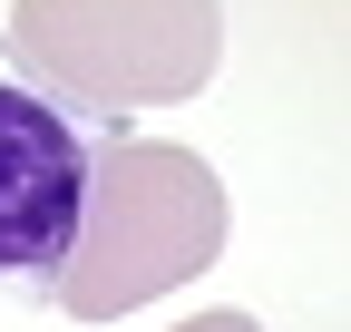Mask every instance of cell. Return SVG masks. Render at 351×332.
I'll use <instances>...</instances> for the list:
<instances>
[{"label":"cell","instance_id":"cell-1","mask_svg":"<svg viewBox=\"0 0 351 332\" xmlns=\"http://www.w3.org/2000/svg\"><path fill=\"white\" fill-rule=\"evenodd\" d=\"M225 254V186L195 147H156V137H108L88 156V215L78 244L49 264V303L78 322L137 313L166 283H195Z\"/></svg>","mask_w":351,"mask_h":332},{"label":"cell","instance_id":"cell-2","mask_svg":"<svg viewBox=\"0 0 351 332\" xmlns=\"http://www.w3.org/2000/svg\"><path fill=\"white\" fill-rule=\"evenodd\" d=\"M10 49L39 88L127 117L195 98L215 78L225 20L215 0H10Z\"/></svg>","mask_w":351,"mask_h":332},{"label":"cell","instance_id":"cell-3","mask_svg":"<svg viewBox=\"0 0 351 332\" xmlns=\"http://www.w3.org/2000/svg\"><path fill=\"white\" fill-rule=\"evenodd\" d=\"M88 215V147L78 128L0 78V274H49Z\"/></svg>","mask_w":351,"mask_h":332},{"label":"cell","instance_id":"cell-4","mask_svg":"<svg viewBox=\"0 0 351 332\" xmlns=\"http://www.w3.org/2000/svg\"><path fill=\"white\" fill-rule=\"evenodd\" d=\"M176 332H263V322H244V313H195V322H176Z\"/></svg>","mask_w":351,"mask_h":332}]
</instances>
